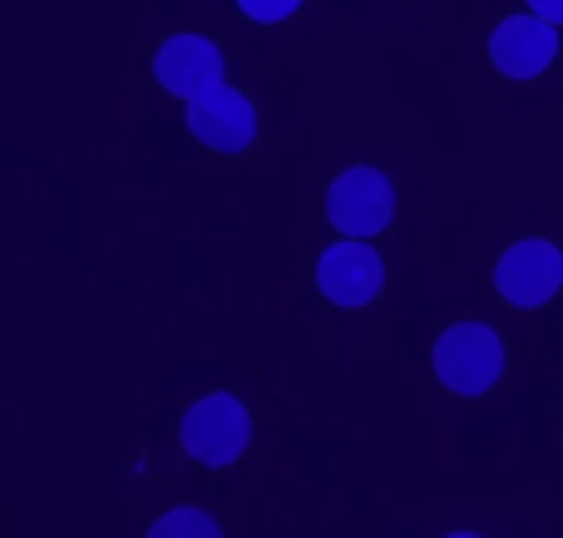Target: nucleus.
Here are the masks:
<instances>
[{"mask_svg": "<svg viewBox=\"0 0 563 538\" xmlns=\"http://www.w3.org/2000/svg\"><path fill=\"white\" fill-rule=\"evenodd\" d=\"M435 376L455 395H485L505 376V341L485 322H455L435 341Z\"/></svg>", "mask_w": 563, "mask_h": 538, "instance_id": "1", "label": "nucleus"}, {"mask_svg": "<svg viewBox=\"0 0 563 538\" xmlns=\"http://www.w3.org/2000/svg\"><path fill=\"white\" fill-rule=\"evenodd\" d=\"M534 15H544L549 25H563V0H525Z\"/></svg>", "mask_w": 563, "mask_h": 538, "instance_id": "11", "label": "nucleus"}, {"mask_svg": "<svg viewBox=\"0 0 563 538\" xmlns=\"http://www.w3.org/2000/svg\"><path fill=\"white\" fill-rule=\"evenodd\" d=\"M445 538H479V534H465V529H460V534H445Z\"/></svg>", "mask_w": 563, "mask_h": 538, "instance_id": "12", "label": "nucleus"}, {"mask_svg": "<svg viewBox=\"0 0 563 538\" xmlns=\"http://www.w3.org/2000/svg\"><path fill=\"white\" fill-rule=\"evenodd\" d=\"M178 440H184L188 460L208 464V470H228L247 450V440H253V415H247V405L238 395L213 391L198 405H188L184 425H178Z\"/></svg>", "mask_w": 563, "mask_h": 538, "instance_id": "2", "label": "nucleus"}, {"mask_svg": "<svg viewBox=\"0 0 563 538\" xmlns=\"http://www.w3.org/2000/svg\"><path fill=\"white\" fill-rule=\"evenodd\" d=\"M148 538H223V529H218V519L208 509L184 504V509L158 514L154 529H148Z\"/></svg>", "mask_w": 563, "mask_h": 538, "instance_id": "9", "label": "nucleus"}, {"mask_svg": "<svg viewBox=\"0 0 563 538\" xmlns=\"http://www.w3.org/2000/svg\"><path fill=\"white\" fill-rule=\"evenodd\" d=\"M243 5L247 20H257V25H277V20H287L291 10L301 5V0H238Z\"/></svg>", "mask_w": 563, "mask_h": 538, "instance_id": "10", "label": "nucleus"}, {"mask_svg": "<svg viewBox=\"0 0 563 538\" xmlns=\"http://www.w3.org/2000/svg\"><path fill=\"white\" fill-rule=\"evenodd\" d=\"M563 287V253L549 237H525L495 262V292L509 306H544Z\"/></svg>", "mask_w": 563, "mask_h": 538, "instance_id": "4", "label": "nucleus"}, {"mask_svg": "<svg viewBox=\"0 0 563 538\" xmlns=\"http://www.w3.org/2000/svg\"><path fill=\"white\" fill-rule=\"evenodd\" d=\"M154 75L168 94H178L188 104V99H198L203 89L223 85V55H218V45L203 35H174L158 45Z\"/></svg>", "mask_w": 563, "mask_h": 538, "instance_id": "8", "label": "nucleus"}, {"mask_svg": "<svg viewBox=\"0 0 563 538\" xmlns=\"http://www.w3.org/2000/svg\"><path fill=\"white\" fill-rule=\"evenodd\" d=\"M188 134L218 154H243L257 134V114L247 94H238L233 85H213L198 99H188Z\"/></svg>", "mask_w": 563, "mask_h": 538, "instance_id": "6", "label": "nucleus"}, {"mask_svg": "<svg viewBox=\"0 0 563 538\" xmlns=\"http://www.w3.org/2000/svg\"><path fill=\"white\" fill-rule=\"evenodd\" d=\"M327 217L341 237H376L396 217V188L380 168L356 164L327 188Z\"/></svg>", "mask_w": 563, "mask_h": 538, "instance_id": "3", "label": "nucleus"}, {"mask_svg": "<svg viewBox=\"0 0 563 538\" xmlns=\"http://www.w3.org/2000/svg\"><path fill=\"white\" fill-rule=\"evenodd\" d=\"M559 55V25H549L544 15H509L495 25L489 35V59H495L499 75L509 79H534L554 65Z\"/></svg>", "mask_w": 563, "mask_h": 538, "instance_id": "7", "label": "nucleus"}, {"mask_svg": "<svg viewBox=\"0 0 563 538\" xmlns=\"http://www.w3.org/2000/svg\"><path fill=\"white\" fill-rule=\"evenodd\" d=\"M317 287L327 302L336 306H366L371 296L386 287V262L366 237H341L336 247H327L317 262Z\"/></svg>", "mask_w": 563, "mask_h": 538, "instance_id": "5", "label": "nucleus"}]
</instances>
